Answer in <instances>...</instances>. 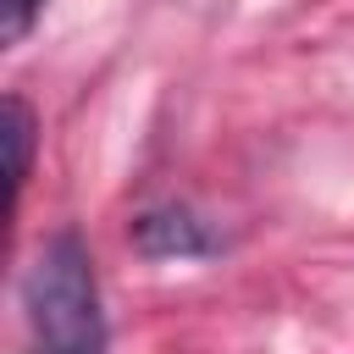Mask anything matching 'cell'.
Masks as SVG:
<instances>
[{"label":"cell","mask_w":354,"mask_h":354,"mask_svg":"<svg viewBox=\"0 0 354 354\" xmlns=\"http://www.w3.org/2000/svg\"><path fill=\"white\" fill-rule=\"evenodd\" d=\"M22 310L39 354H105V310L83 238L66 227L39 243L22 277Z\"/></svg>","instance_id":"1"},{"label":"cell","mask_w":354,"mask_h":354,"mask_svg":"<svg viewBox=\"0 0 354 354\" xmlns=\"http://www.w3.org/2000/svg\"><path fill=\"white\" fill-rule=\"evenodd\" d=\"M6 149H11V199L28 177V155H33V111L22 94H6Z\"/></svg>","instance_id":"3"},{"label":"cell","mask_w":354,"mask_h":354,"mask_svg":"<svg viewBox=\"0 0 354 354\" xmlns=\"http://www.w3.org/2000/svg\"><path fill=\"white\" fill-rule=\"evenodd\" d=\"M133 243H138V254H149V260H166V254H210L216 243H210V232L188 216V210H144L138 221H133Z\"/></svg>","instance_id":"2"},{"label":"cell","mask_w":354,"mask_h":354,"mask_svg":"<svg viewBox=\"0 0 354 354\" xmlns=\"http://www.w3.org/2000/svg\"><path fill=\"white\" fill-rule=\"evenodd\" d=\"M33 11H39V0H0V39L17 44L28 33V22H33Z\"/></svg>","instance_id":"4"}]
</instances>
